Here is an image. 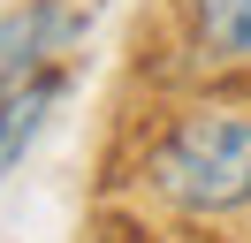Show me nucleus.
Returning <instances> with one entry per match:
<instances>
[{
    "instance_id": "obj_1",
    "label": "nucleus",
    "mask_w": 251,
    "mask_h": 243,
    "mask_svg": "<svg viewBox=\"0 0 251 243\" xmlns=\"http://www.w3.org/2000/svg\"><path fill=\"white\" fill-rule=\"evenodd\" d=\"M152 190L175 213H236L251 205V114L198 106L152 145Z\"/></svg>"
},
{
    "instance_id": "obj_2",
    "label": "nucleus",
    "mask_w": 251,
    "mask_h": 243,
    "mask_svg": "<svg viewBox=\"0 0 251 243\" xmlns=\"http://www.w3.org/2000/svg\"><path fill=\"white\" fill-rule=\"evenodd\" d=\"M69 38H76V15H69L61 0H23L16 15H0V84L38 76Z\"/></svg>"
},
{
    "instance_id": "obj_3",
    "label": "nucleus",
    "mask_w": 251,
    "mask_h": 243,
    "mask_svg": "<svg viewBox=\"0 0 251 243\" xmlns=\"http://www.w3.org/2000/svg\"><path fill=\"white\" fill-rule=\"evenodd\" d=\"M53 99H61V69H38V76H23V84H8V99H0V175L31 152V137L46 129Z\"/></svg>"
},
{
    "instance_id": "obj_4",
    "label": "nucleus",
    "mask_w": 251,
    "mask_h": 243,
    "mask_svg": "<svg viewBox=\"0 0 251 243\" xmlns=\"http://www.w3.org/2000/svg\"><path fill=\"white\" fill-rule=\"evenodd\" d=\"M183 15L205 61H251V0H183Z\"/></svg>"
},
{
    "instance_id": "obj_5",
    "label": "nucleus",
    "mask_w": 251,
    "mask_h": 243,
    "mask_svg": "<svg viewBox=\"0 0 251 243\" xmlns=\"http://www.w3.org/2000/svg\"><path fill=\"white\" fill-rule=\"evenodd\" d=\"M99 243H145V236H137L129 220H107V228H99Z\"/></svg>"
}]
</instances>
